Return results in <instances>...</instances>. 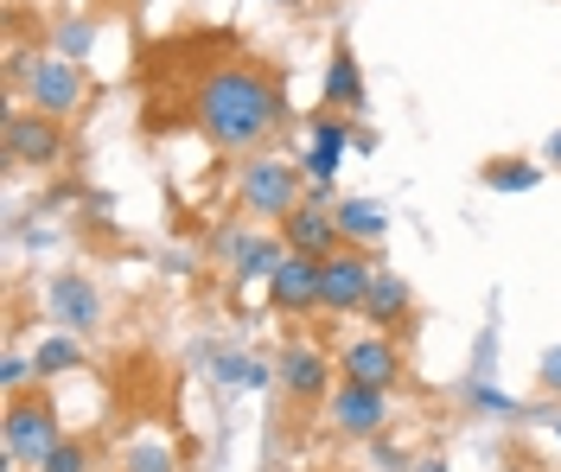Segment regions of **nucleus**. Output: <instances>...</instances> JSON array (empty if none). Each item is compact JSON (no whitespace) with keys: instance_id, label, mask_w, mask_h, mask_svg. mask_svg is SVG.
I'll return each mask as SVG.
<instances>
[{"instance_id":"nucleus-12","label":"nucleus","mask_w":561,"mask_h":472,"mask_svg":"<svg viewBox=\"0 0 561 472\" xmlns=\"http://www.w3.org/2000/svg\"><path fill=\"white\" fill-rule=\"evenodd\" d=\"M268 307L275 313H319V262L313 255H287L275 275H268Z\"/></svg>"},{"instance_id":"nucleus-20","label":"nucleus","mask_w":561,"mask_h":472,"mask_svg":"<svg viewBox=\"0 0 561 472\" xmlns=\"http://www.w3.org/2000/svg\"><path fill=\"white\" fill-rule=\"evenodd\" d=\"M479 180H485L491 192H536V185H542V166H529V160H491Z\"/></svg>"},{"instance_id":"nucleus-7","label":"nucleus","mask_w":561,"mask_h":472,"mask_svg":"<svg viewBox=\"0 0 561 472\" xmlns=\"http://www.w3.org/2000/svg\"><path fill=\"white\" fill-rule=\"evenodd\" d=\"M325 428L339 440H383L389 428V390H364V383H345L325 396Z\"/></svg>"},{"instance_id":"nucleus-23","label":"nucleus","mask_w":561,"mask_h":472,"mask_svg":"<svg viewBox=\"0 0 561 472\" xmlns=\"http://www.w3.org/2000/svg\"><path fill=\"white\" fill-rule=\"evenodd\" d=\"M33 377H38V364H33V358H20V352L0 364V383H7V396H26V383H33Z\"/></svg>"},{"instance_id":"nucleus-5","label":"nucleus","mask_w":561,"mask_h":472,"mask_svg":"<svg viewBox=\"0 0 561 472\" xmlns=\"http://www.w3.org/2000/svg\"><path fill=\"white\" fill-rule=\"evenodd\" d=\"M0 147H7L13 166H58V160H65V122L13 103L7 122H0Z\"/></svg>"},{"instance_id":"nucleus-24","label":"nucleus","mask_w":561,"mask_h":472,"mask_svg":"<svg viewBox=\"0 0 561 472\" xmlns=\"http://www.w3.org/2000/svg\"><path fill=\"white\" fill-rule=\"evenodd\" d=\"M472 408H485V415H524V402L504 396V390H491V383H479V390H472Z\"/></svg>"},{"instance_id":"nucleus-3","label":"nucleus","mask_w":561,"mask_h":472,"mask_svg":"<svg viewBox=\"0 0 561 472\" xmlns=\"http://www.w3.org/2000/svg\"><path fill=\"white\" fill-rule=\"evenodd\" d=\"M237 198H243L249 218L280 223L287 211L307 205V198H300V166L280 160V153H249L243 166H237Z\"/></svg>"},{"instance_id":"nucleus-22","label":"nucleus","mask_w":561,"mask_h":472,"mask_svg":"<svg viewBox=\"0 0 561 472\" xmlns=\"http://www.w3.org/2000/svg\"><path fill=\"white\" fill-rule=\"evenodd\" d=\"M128 472H173V453H167L160 440H135V453H128Z\"/></svg>"},{"instance_id":"nucleus-6","label":"nucleus","mask_w":561,"mask_h":472,"mask_svg":"<svg viewBox=\"0 0 561 472\" xmlns=\"http://www.w3.org/2000/svg\"><path fill=\"white\" fill-rule=\"evenodd\" d=\"M377 250H339L319 262V313H364V293L377 281Z\"/></svg>"},{"instance_id":"nucleus-17","label":"nucleus","mask_w":561,"mask_h":472,"mask_svg":"<svg viewBox=\"0 0 561 472\" xmlns=\"http://www.w3.org/2000/svg\"><path fill=\"white\" fill-rule=\"evenodd\" d=\"M332 218H339V237H345L351 250H377L389 237V218L377 198H345V205H332Z\"/></svg>"},{"instance_id":"nucleus-13","label":"nucleus","mask_w":561,"mask_h":472,"mask_svg":"<svg viewBox=\"0 0 561 472\" xmlns=\"http://www.w3.org/2000/svg\"><path fill=\"white\" fill-rule=\"evenodd\" d=\"M224 250H230V268H237V281H268L280 262H287V243H280V230H249V237H224Z\"/></svg>"},{"instance_id":"nucleus-10","label":"nucleus","mask_w":561,"mask_h":472,"mask_svg":"<svg viewBox=\"0 0 561 472\" xmlns=\"http://www.w3.org/2000/svg\"><path fill=\"white\" fill-rule=\"evenodd\" d=\"M332 370H339V364L325 358L319 345H307V338H287V345H280V358H275V383L294 402H325L332 390H339V383H332Z\"/></svg>"},{"instance_id":"nucleus-2","label":"nucleus","mask_w":561,"mask_h":472,"mask_svg":"<svg viewBox=\"0 0 561 472\" xmlns=\"http://www.w3.org/2000/svg\"><path fill=\"white\" fill-rule=\"evenodd\" d=\"M0 440H7V460L13 467H45L65 440V422H58V402L51 396H7V422H0Z\"/></svg>"},{"instance_id":"nucleus-28","label":"nucleus","mask_w":561,"mask_h":472,"mask_svg":"<svg viewBox=\"0 0 561 472\" xmlns=\"http://www.w3.org/2000/svg\"><path fill=\"white\" fill-rule=\"evenodd\" d=\"M415 472H447V460H440V453H427V460H421Z\"/></svg>"},{"instance_id":"nucleus-26","label":"nucleus","mask_w":561,"mask_h":472,"mask_svg":"<svg viewBox=\"0 0 561 472\" xmlns=\"http://www.w3.org/2000/svg\"><path fill=\"white\" fill-rule=\"evenodd\" d=\"M536 377H542V390H549V396H561V345L542 352V370H536Z\"/></svg>"},{"instance_id":"nucleus-11","label":"nucleus","mask_w":561,"mask_h":472,"mask_svg":"<svg viewBox=\"0 0 561 472\" xmlns=\"http://www.w3.org/2000/svg\"><path fill=\"white\" fill-rule=\"evenodd\" d=\"M275 230H280V243H287V255H313V262H325V255L345 250L339 218H332L325 205H300V211H287Z\"/></svg>"},{"instance_id":"nucleus-27","label":"nucleus","mask_w":561,"mask_h":472,"mask_svg":"<svg viewBox=\"0 0 561 472\" xmlns=\"http://www.w3.org/2000/svg\"><path fill=\"white\" fill-rule=\"evenodd\" d=\"M542 160H549V166H561V128L549 135V141H542Z\"/></svg>"},{"instance_id":"nucleus-18","label":"nucleus","mask_w":561,"mask_h":472,"mask_svg":"<svg viewBox=\"0 0 561 472\" xmlns=\"http://www.w3.org/2000/svg\"><path fill=\"white\" fill-rule=\"evenodd\" d=\"M38 377H65V370H83V338H70V332H51V338H38Z\"/></svg>"},{"instance_id":"nucleus-21","label":"nucleus","mask_w":561,"mask_h":472,"mask_svg":"<svg viewBox=\"0 0 561 472\" xmlns=\"http://www.w3.org/2000/svg\"><path fill=\"white\" fill-rule=\"evenodd\" d=\"M38 472H96V447H90L83 435H65L58 440V453H51Z\"/></svg>"},{"instance_id":"nucleus-25","label":"nucleus","mask_w":561,"mask_h":472,"mask_svg":"<svg viewBox=\"0 0 561 472\" xmlns=\"http://www.w3.org/2000/svg\"><path fill=\"white\" fill-rule=\"evenodd\" d=\"M58 45H65V58H77V51L90 45V26H83V20H65V26H58Z\"/></svg>"},{"instance_id":"nucleus-8","label":"nucleus","mask_w":561,"mask_h":472,"mask_svg":"<svg viewBox=\"0 0 561 472\" xmlns=\"http://www.w3.org/2000/svg\"><path fill=\"white\" fill-rule=\"evenodd\" d=\"M45 313L70 332V338H90V332L103 326V288L90 281V275H77V268H58L51 281H45Z\"/></svg>"},{"instance_id":"nucleus-30","label":"nucleus","mask_w":561,"mask_h":472,"mask_svg":"<svg viewBox=\"0 0 561 472\" xmlns=\"http://www.w3.org/2000/svg\"><path fill=\"white\" fill-rule=\"evenodd\" d=\"M556 440H561V422H556Z\"/></svg>"},{"instance_id":"nucleus-19","label":"nucleus","mask_w":561,"mask_h":472,"mask_svg":"<svg viewBox=\"0 0 561 472\" xmlns=\"http://www.w3.org/2000/svg\"><path fill=\"white\" fill-rule=\"evenodd\" d=\"M217 377H224L230 390H268V383H275V364L249 358V352H224V358H217Z\"/></svg>"},{"instance_id":"nucleus-15","label":"nucleus","mask_w":561,"mask_h":472,"mask_svg":"<svg viewBox=\"0 0 561 472\" xmlns=\"http://www.w3.org/2000/svg\"><path fill=\"white\" fill-rule=\"evenodd\" d=\"M345 147H351V122H345V115H319V122H313V147H307L300 173H307L313 185H332L339 160H345Z\"/></svg>"},{"instance_id":"nucleus-1","label":"nucleus","mask_w":561,"mask_h":472,"mask_svg":"<svg viewBox=\"0 0 561 472\" xmlns=\"http://www.w3.org/2000/svg\"><path fill=\"white\" fill-rule=\"evenodd\" d=\"M287 122V96H280V77L268 65H217L198 83V128L217 153H262V141Z\"/></svg>"},{"instance_id":"nucleus-16","label":"nucleus","mask_w":561,"mask_h":472,"mask_svg":"<svg viewBox=\"0 0 561 472\" xmlns=\"http://www.w3.org/2000/svg\"><path fill=\"white\" fill-rule=\"evenodd\" d=\"M325 110H364V65H357V51H351L345 38L332 45V58H325Z\"/></svg>"},{"instance_id":"nucleus-4","label":"nucleus","mask_w":561,"mask_h":472,"mask_svg":"<svg viewBox=\"0 0 561 472\" xmlns=\"http://www.w3.org/2000/svg\"><path fill=\"white\" fill-rule=\"evenodd\" d=\"M83 96H90V77H83L77 58H65V51H33V65H26V90H20L26 110L70 122V115L83 110Z\"/></svg>"},{"instance_id":"nucleus-14","label":"nucleus","mask_w":561,"mask_h":472,"mask_svg":"<svg viewBox=\"0 0 561 472\" xmlns=\"http://www.w3.org/2000/svg\"><path fill=\"white\" fill-rule=\"evenodd\" d=\"M409 313H415V288H409L396 268H377V281L364 293V313H357V320H370V332H396Z\"/></svg>"},{"instance_id":"nucleus-29","label":"nucleus","mask_w":561,"mask_h":472,"mask_svg":"<svg viewBox=\"0 0 561 472\" xmlns=\"http://www.w3.org/2000/svg\"><path fill=\"white\" fill-rule=\"evenodd\" d=\"M275 7H300V0H275Z\"/></svg>"},{"instance_id":"nucleus-9","label":"nucleus","mask_w":561,"mask_h":472,"mask_svg":"<svg viewBox=\"0 0 561 472\" xmlns=\"http://www.w3.org/2000/svg\"><path fill=\"white\" fill-rule=\"evenodd\" d=\"M339 377L396 396V390H402V345H396V332H364V338H351L345 352H339Z\"/></svg>"}]
</instances>
